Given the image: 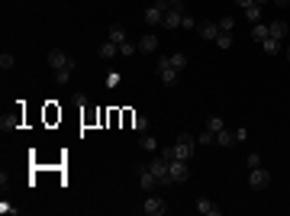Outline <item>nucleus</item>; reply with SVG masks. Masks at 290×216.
Returning <instances> with one entry per match:
<instances>
[{
    "label": "nucleus",
    "instance_id": "f3484780",
    "mask_svg": "<svg viewBox=\"0 0 290 216\" xmlns=\"http://www.w3.org/2000/svg\"><path fill=\"white\" fill-rule=\"evenodd\" d=\"M267 36H271V29H267L265 23H255V26H252V39H255V42H265Z\"/></svg>",
    "mask_w": 290,
    "mask_h": 216
},
{
    "label": "nucleus",
    "instance_id": "f03ea898",
    "mask_svg": "<svg viewBox=\"0 0 290 216\" xmlns=\"http://www.w3.org/2000/svg\"><path fill=\"white\" fill-rule=\"evenodd\" d=\"M174 148H177V158H184V162H191L193 148H197V136H191V132H181L174 139Z\"/></svg>",
    "mask_w": 290,
    "mask_h": 216
},
{
    "label": "nucleus",
    "instance_id": "f8f14e48",
    "mask_svg": "<svg viewBox=\"0 0 290 216\" xmlns=\"http://www.w3.org/2000/svg\"><path fill=\"white\" fill-rule=\"evenodd\" d=\"M97 55H100V58H103V62H110V58H116V55H120V46H116V42H110V39H107V42H103V46L97 48Z\"/></svg>",
    "mask_w": 290,
    "mask_h": 216
},
{
    "label": "nucleus",
    "instance_id": "e433bc0d",
    "mask_svg": "<svg viewBox=\"0 0 290 216\" xmlns=\"http://www.w3.org/2000/svg\"><path fill=\"white\" fill-rule=\"evenodd\" d=\"M284 55H287V62H290V46H287V48H284Z\"/></svg>",
    "mask_w": 290,
    "mask_h": 216
},
{
    "label": "nucleus",
    "instance_id": "c756f323",
    "mask_svg": "<svg viewBox=\"0 0 290 216\" xmlns=\"http://www.w3.org/2000/svg\"><path fill=\"white\" fill-rule=\"evenodd\" d=\"M136 52H139V46H132L129 39H126V42L120 46V55H136Z\"/></svg>",
    "mask_w": 290,
    "mask_h": 216
},
{
    "label": "nucleus",
    "instance_id": "39448f33",
    "mask_svg": "<svg viewBox=\"0 0 290 216\" xmlns=\"http://www.w3.org/2000/svg\"><path fill=\"white\" fill-rule=\"evenodd\" d=\"M48 65H52L55 71H58V68H77V62L71 58L68 52H61V48H52V52H48Z\"/></svg>",
    "mask_w": 290,
    "mask_h": 216
},
{
    "label": "nucleus",
    "instance_id": "423d86ee",
    "mask_svg": "<svg viewBox=\"0 0 290 216\" xmlns=\"http://www.w3.org/2000/svg\"><path fill=\"white\" fill-rule=\"evenodd\" d=\"M158 184H161V181L155 178V171L148 168V165H145V168L139 171V187H142L145 193H155V187H158Z\"/></svg>",
    "mask_w": 290,
    "mask_h": 216
},
{
    "label": "nucleus",
    "instance_id": "20e7f679",
    "mask_svg": "<svg viewBox=\"0 0 290 216\" xmlns=\"http://www.w3.org/2000/svg\"><path fill=\"white\" fill-rule=\"evenodd\" d=\"M267 184H271L267 168H248V187H252V191H265Z\"/></svg>",
    "mask_w": 290,
    "mask_h": 216
},
{
    "label": "nucleus",
    "instance_id": "2eb2a0df",
    "mask_svg": "<svg viewBox=\"0 0 290 216\" xmlns=\"http://www.w3.org/2000/svg\"><path fill=\"white\" fill-rule=\"evenodd\" d=\"M139 145H142L145 152H158V139H155L152 132H142V136H139Z\"/></svg>",
    "mask_w": 290,
    "mask_h": 216
},
{
    "label": "nucleus",
    "instance_id": "4468645a",
    "mask_svg": "<svg viewBox=\"0 0 290 216\" xmlns=\"http://www.w3.org/2000/svg\"><path fill=\"white\" fill-rule=\"evenodd\" d=\"M155 48H158V36H152V32H148V36L139 39V52H155Z\"/></svg>",
    "mask_w": 290,
    "mask_h": 216
},
{
    "label": "nucleus",
    "instance_id": "6ab92c4d",
    "mask_svg": "<svg viewBox=\"0 0 290 216\" xmlns=\"http://www.w3.org/2000/svg\"><path fill=\"white\" fill-rule=\"evenodd\" d=\"M168 62L174 65L177 71H184V68H187V55H184V52H171V55H168Z\"/></svg>",
    "mask_w": 290,
    "mask_h": 216
},
{
    "label": "nucleus",
    "instance_id": "5701e85b",
    "mask_svg": "<svg viewBox=\"0 0 290 216\" xmlns=\"http://www.w3.org/2000/svg\"><path fill=\"white\" fill-rule=\"evenodd\" d=\"M110 42L122 46V42H126V29H122V26H113V29H110Z\"/></svg>",
    "mask_w": 290,
    "mask_h": 216
},
{
    "label": "nucleus",
    "instance_id": "473e14b6",
    "mask_svg": "<svg viewBox=\"0 0 290 216\" xmlns=\"http://www.w3.org/2000/svg\"><path fill=\"white\" fill-rule=\"evenodd\" d=\"M248 168H261V155H258V152L248 155Z\"/></svg>",
    "mask_w": 290,
    "mask_h": 216
},
{
    "label": "nucleus",
    "instance_id": "2f4dec72",
    "mask_svg": "<svg viewBox=\"0 0 290 216\" xmlns=\"http://www.w3.org/2000/svg\"><path fill=\"white\" fill-rule=\"evenodd\" d=\"M120 71H110V74H107V87H116V84H120Z\"/></svg>",
    "mask_w": 290,
    "mask_h": 216
},
{
    "label": "nucleus",
    "instance_id": "b1692460",
    "mask_svg": "<svg viewBox=\"0 0 290 216\" xmlns=\"http://www.w3.org/2000/svg\"><path fill=\"white\" fill-rule=\"evenodd\" d=\"M71 74H74V68H58L55 71V81H58V84H68Z\"/></svg>",
    "mask_w": 290,
    "mask_h": 216
},
{
    "label": "nucleus",
    "instance_id": "9d476101",
    "mask_svg": "<svg viewBox=\"0 0 290 216\" xmlns=\"http://www.w3.org/2000/svg\"><path fill=\"white\" fill-rule=\"evenodd\" d=\"M193 207H197V213H203V216H219L222 210L216 207L213 200H206V197H197V203H193Z\"/></svg>",
    "mask_w": 290,
    "mask_h": 216
},
{
    "label": "nucleus",
    "instance_id": "72a5a7b5",
    "mask_svg": "<svg viewBox=\"0 0 290 216\" xmlns=\"http://www.w3.org/2000/svg\"><path fill=\"white\" fill-rule=\"evenodd\" d=\"M236 3H239V7H242V10H245V7H252L255 0H236Z\"/></svg>",
    "mask_w": 290,
    "mask_h": 216
},
{
    "label": "nucleus",
    "instance_id": "393cba45",
    "mask_svg": "<svg viewBox=\"0 0 290 216\" xmlns=\"http://www.w3.org/2000/svg\"><path fill=\"white\" fill-rule=\"evenodd\" d=\"M206 129H213V132L226 129V123H222V116H210V120H206Z\"/></svg>",
    "mask_w": 290,
    "mask_h": 216
},
{
    "label": "nucleus",
    "instance_id": "ddd939ff",
    "mask_svg": "<svg viewBox=\"0 0 290 216\" xmlns=\"http://www.w3.org/2000/svg\"><path fill=\"white\" fill-rule=\"evenodd\" d=\"M161 20H165V13H161V10L155 7V3H152L148 10H145V23H148V26H161Z\"/></svg>",
    "mask_w": 290,
    "mask_h": 216
},
{
    "label": "nucleus",
    "instance_id": "c9c22d12",
    "mask_svg": "<svg viewBox=\"0 0 290 216\" xmlns=\"http://www.w3.org/2000/svg\"><path fill=\"white\" fill-rule=\"evenodd\" d=\"M265 3H267V0H255V7H265Z\"/></svg>",
    "mask_w": 290,
    "mask_h": 216
},
{
    "label": "nucleus",
    "instance_id": "7c9ffc66",
    "mask_svg": "<svg viewBox=\"0 0 290 216\" xmlns=\"http://www.w3.org/2000/svg\"><path fill=\"white\" fill-rule=\"evenodd\" d=\"M181 29H197V20H193L191 13H184V20H181Z\"/></svg>",
    "mask_w": 290,
    "mask_h": 216
},
{
    "label": "nucleus",
    "instance_id": "9b49d317",
    "mask_svg": "<svg viewBox=\"0 0 290 216\" xmlns=\"http://www.w3.org/2000/svg\"><path fill=\"white\" fill-rule=\"evenodd\" d=\"M181 20H184V13L168 10V13H165V20H161V26H165V29H181Z\"/></svg>",
    "mask_w": 290,
    "mask_h": 216
},
{
    "label": "nucleus",
    "instance_id": "7ed1b4c3",
    "mask_svg": "<svg viewBox=\"0 0 290 216\" xmlns=\"http://www.w3.org/2000/svg\"><path fill=\"white\" fill-rule=\"evenodd\" d=\"M168 181H171V184L191 181V168H187V162H184V158H174V162L168 165Z\"/></svg>",
    "mask_w": 290,
    "mask_h": 216
},
{
    "label": "nucleus",
    "instance_id": "bb28decb",
    "mask_svg": "<svg viewBox=\"0 0 290 216\" xmlns=\"http://www.w3.org/2000/svg\"><path fill=\"white\" fill-rule=\"evenodd\" d=\"M236 29V20H232V16H222L219 20V32H232Z\"/></svg>",
    "mask_w": 290,
    "mask_h": 216
},
{
    "label": "nucleus",
    "instance_id": "aec40b11",
    "mask_svg": "<svg viewBox=\"0 0 290 216\" xmlns=\"http://www.w3.org/2000/svg\"><path fill=\"white\" fill-rule=\"evenodd\" d=\"M261 46H265V52H267V55H277V52H284V48H281V39H271V36H267L265 42H261Z\"/></svg>",
    "mask_w": 290,
    "mask_h": 216
},
{
    "label": "nucleus",
    "instance_id": "4be33fe9",
    "mask_svg": "<svg viewBox=\"0 0 290 216\" xmlns=\"http://www.w3.org/2000/svg\"><path fill=\"white\" fill-rule=\"evenodd\" d=\"M132 129H136L139 132V136H142V132H148V120H145V116H132Z\"/></svg>",
    "mask_w": 290,
    "mask_h": 216
},
{
    "label": "nucleus",
    "instance_id": "6e6552de",
    "mask_svg": "<svg viewBox=\"0 0 290 216\" xmlns=\"http://www.w3.org/2000/svg\"><path fill=\"white\" fill-rule=\"evenodd\" d=\"M197 32L206 39V42H216V36H219V23H213V20H203V23H197Z\"/></svg>",
    "mask_w": 290,
    "mask_h": 216
},
{
    "label": "nucleus",
    "instance_id": "a878e982",
    "mask_svg": "<svg viewBox=\"0 0 290 216\" xmlns=\"http://www.w3.org/2000/svg\"><path fill=\"white\" fill-rule=\"evenodd\" d=\"M216 46L219 48H232V32H219V36H216Z\"/></svg>",
    "mask_w": 290,
    "mask_h": 216
},
{
    "label": "nucleus",
    "instance_id": "1a4fd4ad",
    "mask_svg": "<svg viewBox=\"0 0 290 216\" xmlns=\"http://www.w3.org/2000/svg\"><path fill=\"white\" fill-rule=\"evenodd\" d=\"M148 168L155 171V178H158L161 184H171V181H168V162H165L161 155H158V158H152V162H148Z\"/></svg>",
    "mask_w": 290,
    "mask_h": 216
},
{
    "label": "nucleus",
    "instance_id": "cd10ccee",
    "mask_svg": "<svg viewBox=\"0 0 290 216\" xmlns=\"http://www.w3.org/2000/svg\"><path fill=\"white\" fill-rule=\"evenodd\" d=\"M161 158H165V162L171 165V162L177 158V148H174V145H165V148H161Z\"/></svg>",
    "mask_w": 290,
    "mask_h": 216
},
{
    "label": "nucleus",
    "instance_id": "a211bd4d",
    "mask_svg": "<svg viewBox=\"0 0 290 216\" xmlns=\"http://www.w3.org/2000/svg\"><path fill=\"white\" fill-rule=\"evenodd\" d=\"M261 10H265V7H255V3H252V7H245V20H248V23H261Z\"/></svg>",
    "mask_w": 290,
    "mask_h": 216
},
{
    "label": "nucleus",
    "instance_id": "f704fd0d",
    "mask_svg": "<svg viewBox=\"0 0 290 216\" xmlns=\"http://www.w3.org/2000/svg\"><path fill=\"white\" fill-rule=\"evenodd\" d=\"M274 7H290V0H274Z\"/></svg>",
    "mask_w": 290,
    "mask_h": 216
},
{
    "label": "nucleus",
    "instance_id": "dca6fc26",
    "mask_svg": "<svg viewBox=\"0 0 290 216\" xmlns=\"http://www.w3.org/2000/svg\"><path fill=\"white\" fill-rule=\"evenodd\" d=\"M267 29H271V39H281V42H284V36H287V23H284V20H274Z\"/></svg>",
    "mask_w": 290,
    "mask_h": 216
},
{
    "label": "nucleus",
    "instance_id": "c85d7f7f",
    "mask_svg": "<svg viewBox=\"0 0 290 216\" xmlns=\"http://www.w3.org/2000/svg\"><path fill=\"white\" fill-rule=\"evenodd\" d=\"M13 65H16V58H13L10 52H3V55H0V68H3V71H7V68H13Z\"/></svg>",
    "mask_w": 290,
    "mask_h": 216
},
{
    "label": "nucleus",
    "instance_id": "412c9836",
    "mask_svg": "<svg viewBox=\"0 0 290 216\" xmlns=\"http://www.w3.org/2000/svg\"><path fill=\"white\" fill-rule=\"evenodd\" d=\"M213 142H216V132L213 129H203L197 136V145H213Z\"/></svg>",
    "mask_w": 290,
    "mask_h": 216
},
{
    "label": "nucleus",
    "instance_id": "0eeeda50",
    "mask_svg": "<svg viewBox=\"0 0 290 216\" xmlns=\"http://www.w3.org/2000/svg\"><path fill=\"white\" fill-rule=\"evenodd\" d=\"M165 210H168V203L161 200V197H148V200L142 203V213L145 216H165Z\"/></svg>",
    "mask_w": 290,
    "mask_h": 216
},
{
    "label": "nucleus",
    "instance_id": "f257e3e1",
    "mask_svg": "<svg viewBox=\"0 0 290 216\" xmlns=\"http://www.w3.org/2000/svg\"><path fill=\"white\" fill-rule=\"evenodd\" d=\"M155 71H158V77H161V84H165V87H174V84H177V77H181V71H177L174 65L168 62V55H161V58H158Z\"/></svg>",
    "mask_w": 290,
    "mask_h": 216
}]
</instances>
